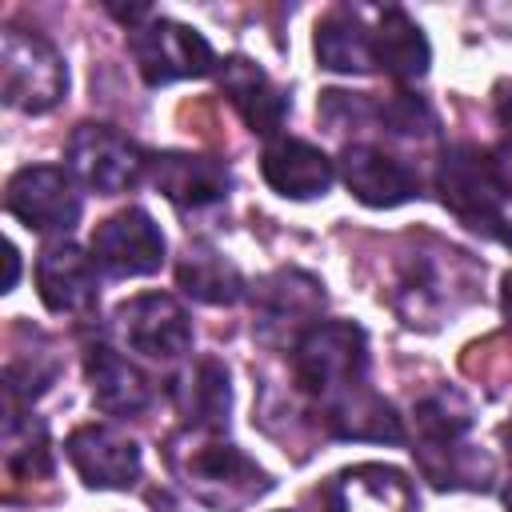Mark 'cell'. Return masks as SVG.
<instances>
[{
	"label": "cell",
	"mask_w": 512,
	"mask_h": 512,
	"mask_svg": "<svg viewBox=\"0 0 512 512\" xmlns=\"http://www.w3.org/2000/svg\"><path fill=\"white\" fill-rule=\"evenodd\" d=\"M364 372H368V336L352 320H316L292 340V376L308 396L324 404L360 388Z\"/></svg>",
	"instance_id": "6da1fadb"
},
{
	"label": "cell",
	"mask_w": 512,
	"mask_h": 512,
	"mask_svg": "<svg viewBox=\"0 0 512 512\" xmlns=\"http://www.w3.org/2000/svg\"><path fill=\"white\" fill-rule=\"evenodd\" d=\"M436 192L464 228L512 248V224L504 216V184L496 176V160H488L476 144L444 148L436 168Z\"/></svg>",
	"instance_id": "7a4b0ae2"
},
{
	"label": "cell",
	"mask_w": 512,
	"mask_h": 512,
	"mask_svg": "<svg viewBox=\"0 0 512 512\" xmlns=\"http://www.w3.org/2000/svg\"><path fill=\"white\" fill-rule=\"evenodd\" d=\"M0 84H4V104L20 112H48L60 104L68 88V68L60 52L24 28H4L0 36Z\"/></svg>",
	"instance_id": "3957f363"
},
{
	"label": "cell",
	"mask_w": 512,
	"mask_h": 512,
	"mask_svg": "<svg viewBox=\"0 0 512 512\" xmlns=\"http://www.w3.org/2000/svg\"><path fill=\"white\" fill-rule=\"evenodd\" d=\"M128 52L148 88H164L188 76H208L220 68L212 44L196 28L164 16H148L144 24L128 28Z\"/></svg>",
	"instance_id": "277c9868"
},
{
	"label": "cell",
	"mask_w": 512,
	"mask_h": 512,
	"mask_svg": "<svg viewBox=\"0 0 512 512\" xmlns=\"http://www.w3.org/2000/svg\"><path fill=\"white\" fill-rule=\"evenodd\" d=\"M68 168L84 188L116 196L148 176V156L108 124H80L68 136Z\"/></svg>",
	"instance_id": "5b68a950"
},
{
	"label": "cell",
	"mask_w": 512,
	"mask_h": 512,
	"mask_svg": "<svg viewBox=\"0 0 512 512\" xmlns=\"http://www.w3.org/2000/svg\"><path fill=\"white\" fill-rule=\"evenodd\" d=\"M172 468L188 480V488H196L204 504L224 508V512H236L272 488L268 472H260L256 460H248L236 444H200L188 452L184 464L176 460Z\"/></svg>",
	"instance_id": "8992f818"
},
{
	"label": "cell",
	"mask_w": 512,
	"mask_h": 512,
	"mask_svg": "<svg viewBox=\"0 0 512 512\" xmlns=\"http://www.w3.org/2000/svg\"><path fill=\"white\" fill-rule=\"evenodd\" d=\"M92 260L112 280L152 276L164 264V232L144 208L128 204V208H120V212H112L108 220L96 224Z\"/></svg>",
	"instance_id": "52a82bcc"
},
{
	"label": "cell",
	"mask_w": 512,
	"mask_h": 512,
	"mask_svg": "<svg viewBox=\"0 0 512 512\" xmlns=\"http://www.w3.org/2000/svg\"><path fill=\"white\" fill-rule=\"evenodd\" d=\"M4 208L32 232H72L80 220V192L64 168L28 164L12 172L4 188Z\"/></svg>",
	"instance_id": "ba28073f"
},
{
	"label": "cell",
	"mask_w": 512,
	"mask_h": 512,
	"mask_svg": "<svg viewBox=\"0 0 512 512\" xmlns=\"http://www.w3.org/2000/svg\"><path fill=\"white\" fill-rule=\"evenodd\" d=\"M116 328L124 344L148 360H176L192 344L188 312L164 292H140L116 308Z\"/></svg>",
	"instance_id": "9c48e42d"
},
{
	"label": "cell",
	"mask_w": 512,
	"mask_h": 512,
	"mask_svg": "<svg viewBox=\"0 0 512 512\" xmlns=\"http://www.w3.org/2000/svg\"><path fill=\"white\" fill-rule=\"evenodd\" d=\"M340 176L348 192L368 208H396L420 196V172L376 144H344Z\"/></svg>",
	"instance_id": "30bf717a"
},
{
	"label": "cell",
	"mask_w": 512,
	"mask_h": 512,
	"mask_svg": "<svg viewBox=\"0 0 512 512\" xmlns=\"http://www.w3.org/2000/svg\"><path fill=\"white\" fill-rule=\"evenodd\" d=\"M72 468L88 488H132L140 480V448L108 424H84L64 444Z\"/></svg>",
	"instance_id": "8fae6325"
},
{
	"label": "cell",
	"mask_w": 512,
	"mask_h": 512,
	"mask_svg": "<svg viewBox=\"0 0 512 512\" xmlns=\"http://www.w3.org/2000/svg\"><path fill=\"white\" fill-rule=\"evenodd\" d=\"M36 292L44 300L48 312H88L100 296V272H96V260L76 248L72 240H60V244H48L40 256H36Z\"/></svg>",
	"instance_id": "7c38bea8"
},
{
	"label": "cell",
	"mask_w": 512,
	"mask_h": 512,
	"mask_svg": "<svg viewBox=\"0 0 512 512\" xmlns=\"http://www.w3.org/2000/svg\"><path fill=\"white\" fill-rule=\"evenodd\" d=\"M152 184L180 208H208L220 204L232 188V172L216 156H192V152H156L148 156Z\"/></svg>",
	"instance_id": "4fadbf2b"
},
{
	"label": "cell",
	"mask_w": 512,
	"mask_h": 512,
	"mask_svg": "<svg viewBox=\"0 0 512 512\" xmlns=\"http://www.w3.org/2000/svg\"><path fill=\"white\" fill-rule=\"evenodd\" d=\"M260 172L268 180L272 192L288 196V200H312L324 196L336 180V164L308 140L296 136H276L268 140L264 156H260Z\"/></svg>",
	"instance_id": "5bb4252c"
},
{
	"label": "cell",
	"mask_w": 512,
	"mask_h": 512,
	"mask_svg": "<svg viewBox=\"0 0 512 512\" xmlns=\"http://www.w3.org/2000/svg\"><path fill=\"white\" fill-rule=\"evenodd\" d=\"M220 76V92L232 100V108L244 116V124L260 136L276 140V128L288 116V96L268 80V72L260 64H252L248 56H228L216 68Z\"/></svg>",
	"instance_id": "9a60e30c"
},
{
	"label": "cell",
	"mask_w": 512,
	"mask_h": 512,
	"mask_svg": "<svg viewBox=\"0 0 512 512\" xmlns=\"http://www.w3.org/2000/svg\"><path fill=\"white\" fill-rule=\"evenodd\" d=\"M328 512H416V496L396 468L360 464L332 480Z\"/></svg>",
	"instance_id": "2e32d148"
},
{
	"label": "cell",
	"mask_w": 512,
	"mask_h": 512,
	"mask_svg": "<svg viewBox=\"0 0 512 512\" xmlns=\"http://www.w3.org/2000/svg\"><path fill=\"white\" fill-rule=\"evenodd\" d=\"M88 380H92V400L108 416H140L152 400V388L136 364H128L116 348L92 344L84 356Z\"/></svg>",
	"instance_id": "e0dca14e"
},
{
	"label": "cell",
	"mask_w": 512,
	"mask_h": 512,
	"mask_svg": "<svg viewBox=\"0 0 512 512\" xmlns=\"http://www.w3.org/2000/svg\"><path fill=\"white\" fill-rule=\"evenodd\" d=\"M372 60L392 80H420L428 72L432 48L420 24L404 8H384L376 12V28H372Z\"/></svg>",
	"instance_id": "ac0fdd59"
},
{
	"label": "cell",
	"mask_w": 512,
	"mask_h": 512,
	"mask_svg": "<svg viewBox=\"0 0 512 512\" xmlns=\"http://www.w3.org/2000/svg\"><path fill=\"white\" fill-rule=\"evenodd\" d=\"M324 420H328L332 436H340V440H380V444H400L404 440L396 408L364 384L336 396L332 404H324Z\"/></svg>",
	"instance_id": "d6986e66"
},
{
	"label": "cell",
	"mask_w": 512,
	"mask_h": 512,
	"mask_svg": "<svg viewBox=\"0 0 512 512\" xmlns=\"http://www.w3.org/2000/svg\"><path fill=\"white\" fill-rule=\"evenodd\" d=\"M316 60L332 72H372V28H364L360 8H332L316 24Z\"/></svg>",
	"instance_id": "ffe728a7"
},
{
	"label": "cell",
	"mask_w": 512,
	"mask_h": 512,
	"mask_svg": "<svg viewBox=\"0 0 512 512\" xmlns=\"http://www.w3.org/2000/svg\"><path fill=\"white\" fill-rule=\"evenodd\" d=\"M180 416L196 432H220L228 424V368L220 360H200L176 388H172Z\"/></svg>",
	"instance_id": "44dd1931"
},
{
	"label": "cell",
	"mask_w": 512,
	"mask_h": 512,
	"mask_svg": "<svg viewBox=\"0 0 512 512\" xmlns=\"http://www.w3.org/2000/svg\"><path fill=\"white\" fill-rule=\"evenodd\" d=\"M176 280L200 304H236L244 296V276L236 272V264L204 244L184 252V260L176 264Z\"/></svg>",
	"instance_id": "7402d4cb"
},
{
	"label": "cell",
	"mask_w": 512,
	"mask_h": 512,
	"mask_svg": "<svg viewBox=\"0 0 512 512\" xmlns=\"http://www.w3.org/2000/svg\"><path fill=\"white\" fill-rule=\"evenodd\" d=\"M256 300L264 308V324H284V316H312L324 304V292L304 272H276L256 288Z\"/></svg>",
	"instance_id": "603a6c76"
},
{
	"label": "cell",
	"mask_w": 512,
	"mask_h": 512,
	"mask_svg": "<svg viewBox=\"0 0 512 512\" xmlns=\"http://www.w3.org/2000/svg\"><path fill=\"white\" fill-rule=\"evenodd\" d=\"M4 460H8L12 476H48L52 472L44 424L32 416H20L12 404H8V420H4Z\"/></svg>",
	"instance_id": "cb8c5ba5"
},
{
	"label": "cell",
	"mask_w": 512,
	"mask_h": 512,
	"mask_svg": "<svg viewBox=\"0 0 512 512\" xmlns=\"http://www.w3.org/2000/svg\"><path fill=\"white\" fill-rule=\"evenodd\" d=\"M372 120L384 124L392 136H432L440 128V120L428 108V100H420L412 92H396L388 100H372Z\"/></svg>",
	"instance_id": "d4e9b609"
},
{
	"label": "cell",
	"mask_w": 512,
	"mask_h": 512,
	"mask_svg": "<svg viewBox=\"0 0 512 512\" xmlns=\"http://www.w3.org/2000/svg\"><path fill=\"white\" fill-rule=\"evenodd\" d=\"M4 252H8V280H4V292H12V284H16V272H20V252H16V244H8Z\"/></svg>",
	"instance_id": "484cf974"
},
{
	"label": "cell",
	"mask_w": 512,
	"mask_h": 512,
	"mask_svg": "<svg viewBox=\"0 0 512 512\" xmlns=\"http://www.w3.org/2000/svg\"><path fill=\"white\" fill-rule=\"evenodd\" d=\"M500 300H504V316L512 320V272L504 276V296H500Z\"/></svg>",
	"instance_id": "4316f807"
},
{
	"label": "cell",
	"mask_w": 512,
	"mask_h": 512,
	"mask_svg": "<svg viewBox=\"0 0 512 512\" xmlns=\"http://www.w3.org/2000/svg\"><path fill=\"white\" fill-rule=\"evenodd\" d=\"M504 500H508V512H512V484H508V496Z\"/></svg>",
	"instance_id": "83f0119b"
}]
</instances>
